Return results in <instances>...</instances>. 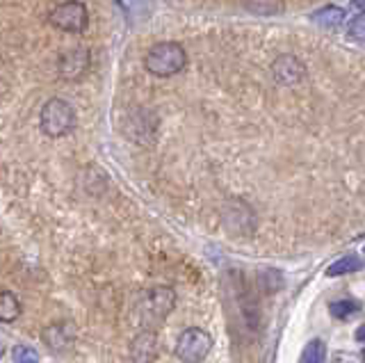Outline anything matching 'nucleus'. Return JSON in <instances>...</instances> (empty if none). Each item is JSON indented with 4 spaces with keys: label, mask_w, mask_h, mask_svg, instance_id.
<instances>
[{
    "label": "nucleus",
    "mask_w": 365,
    "mask_h": 363,
    "mask_svg": "<svg viewBox=\"0 0 365 363\" xmlns=\"http://www.w3.org/2000/svg\"><path fill=\"white\" fill-rule=\"evenodd\" d=\"M363 256H365V247H363Z\"/></svg>",
    "instance_id": "6ab92c4d"
},
{
    "label": "nucleus",
    "mask_w": 365,
    "mask_h": 363,
    "mask_svg": "<svg viewBox=\"0 0 365 363\" xmlns=\"http://www.w3.org/2000/svg\"><path fill=\"white\" fill-rule=\"evenodd\" d=\"M11 357H14L16 363H37L39 361V354L34 352L32 347H26V345H16L11 349Z\"/></svg>",
    "instance_id": "4468645a"
},
{
    "label": "nucleus",
    "mask_w": 365,
    "mask_h": 363,
    "mask_svg": "<svg viewBox=\"0 0 365 363\" xmlns=\"http://www.w3.org/2000/svg\"><path fill=\"white\" fill-rule=\"evenodd\" d=\"M329 311L334 317H338V320H345V317L354 315V313H359L361 311V302L356 300H338V302H331L329 306Z\"/></svg>",
    "instance_id": "ddd939ff"
},
{
    "label": "nucleus",
    "mask_w": 365,
    "mask_h": 363,
    "mask_svg": "<svg viewBox=\"0 0 365 363\" xmlns=\"http://www.w3.org/2000/svg\"><path fill=\"white\" fill-rule=\"evenodd\" d=\"M363 267V260L356 256H345V258H338L334 265L327 267V277H342V275H349V272H359Z\"/></svg>",
    "instance_id": "9d476101"
},
{
    "label": "nucleus",
    "mask_w": 365,
    "mask_h": 363,
    "mask_svg": "<svg viewBox=\"0 0 365 363\" xmlns=\"http://www.w3.org/2000/svg\"><path fill=\"white\" fill-rule=\"evenodd\" d=\"M351 7L356 9V12H359L361 16H365V0H354Z\"/></svg>",
    "instance_id": "dca6fc26"
},
{
    "label": "nucleus",
    "mask_w": 365,
    "mask_h": 363,
    "mask_svg": "<svg viewBox=\"0 0 365 363\" xmlns=\"http://www.w3.org/2000/svg\"><path fill=\"white\" fill-rule=\"evenodd\" d=\"M313 21L319 26H324V28H338L342 21H345V12H342L340 7H324V9H319V12L313 14Z\"/></svg>",
    "instance_id": "9b49d317"
},
{
    "label": "nucleus",
    "mask_w": 365,
    "mask_h": 363,
    "mask_svg": "<svg viewBox=\"0 0 365 363\" xmlns=\"http://www.w3.org/2000/svg\"><path fill=\"white\" fill-rule=\"evenodd\" d=\"M327 361V345L322 340H311L304 352H302V359L299 363H324Z\"/></svg>",
    "instance_id": "f8f14e48"
},
{
    "label": "nucleus",
    "mask_w": 365,
    "mask_h": 363,
    "mask_svg": "<svg viewBox=\"0 0 365 363\" xmlns=\"http://www.w3.org/2000/svg\"><path fill=\"white\" fill-rule=\"evenodd\" d=\"M41 131L48 138H64L76 128V112L73 108L62 98H51L46 101V106L41 108L39 115Z\"/></svg>",
    "instance_id": "f03ea898"
},
{
    "label": "nucleus",
    "mask_w": 365,
    "mask_h": 363,
    "mask_svg": "<svg viewBox=\"0 0 365 363\" xmlns=\"http://www.w3.org/2000/svg\"><path fill=\"white\" fill-rule=\"evenodd\" d=\"M272 76L281 85H297L306 76V66L294 55H281L272 64Z\"/></svg>",
    "instance_id": "423d86ee"
},
{
    "label": "nucleus",
    "mask_w": 365,
    "mask_h": 363,
    "mask_svg": "<svg viewBox=\"0 0 365 363\" xmlns=\"http://www.w3.org/2000/svg\"><path fill=\"white\" fill-rule=\"evenodd\" d=\"M57 69H60V76L64 81H78V78H83L89 69V53L85 48H73V51L62 53Z\"/></svg>",
    "instance_id": "39448f33"
},
{
    "label": "nucleus",
    "mask_w": 365,
    "mask_h": 363,
    "mask_svg": "<svg viewBox=\"0 0 365 363\" xmlns=\"http://www.w3.org/2000/svg\"><path fill=\"white\" fill-rule=\"evenodd\" d=\"M21 315V304L16 300V295H11L9 290H5L0 295V320L3 322H11Z\"/></svg>",
    "instance_id": "1a4fd4ad"
},
{
    "label": "nucleus",
    "mask_w": 365,
    "mask_h": 363,
    "mask_svg": "<svg viewBox=\"0 0 365 363\" xmlns=\"http://www.w3.org/2000/svg\"><path fill=\"white\" fill-rule=\"evenodd\" d=\"M349 35L354 39H359V41H365V16H359V19L351 21V24H349Z\"/></svg>",
    "instance_id": "2eb2a0df"
},
{
    "label": "nucleus",
    "mask_w": 365,
    "mask_h": 363,
    "mask_svg": "<svg viewBox=\"0 0 365 363\" xmlns=\"http://www.w3.org/2000/svg\"><path fill=\"white\" fill-rule=\"evenodd\" d=\"M363 359H365V349H363Z\"/></svg>",
    "instance_id": "a211bd4d"
},
{
    "label": "nucleus",
    "mask_w": 365,
    "mask_h": 363,
    "mask_svg": "<svg viewBox=\"0 0 365 363\" xmlns=\"http://www.w3.org/2000/svg\"><path fill=\"white\" fill-rule=\"evenodd\" d=\"M356 340H359V343H365V324H363V327H359V332H356Z\"/></svg>",
    "instance_id": "f3484780"
},
{
    "label": "nucleus",
    "mask_w": 365,
    "mask_h": 363,
    "mask_svg": "<svg viewBox=\"0 0 365 363\" xmlns=\"http://www.w3.org/2000/svg\"><path fill=\"white\" fill-rule=\"evenodd\" d=\"M144 64L153 76L169 78V76H176L185 69L187 53L178 41H160V44H155V46L148 48Z\"/></svg>",
    "instance_id": "f257e3e1"
},
{
    "label": "nucleus",
    "mask_w": 365,
    "mask_h": 363,
    "mask_svg": "<svg viewBox=\"0 0 365 363\" xmlns=\"http://www.w3.org/2000/svg\"><path fill=\"white\" fill-rule=\"evenodd\" d=\"M247 12L258 16H277L285 9V0H242Z\"/></svg>",
    "instance_id": "6e6552de"
},
{
    "label": "nucleus",
    "mask_w": 365,
    "mask_h": 363,
    "mask_svg": "<svg viewBox=\"0 0 365 363\" xmlns=\"http://www.w3.org/2000/svg\"><path fill=\"white\" fill-rule=\"evenodd\" d=\"M212 347V338L203 332V329H187L178 338L176 354L180 361L185 363H199L208 357V352Z\"/></svg>",
    "instance_id": "20e7f679"
},
{
    "label": "nucleus",
    "mask_w": 365,
    "mask_h": 363,
    "mask_svg": "<svg viewBox=\"0 0 365 363\" xmlns=\"http://www.w3.org/2000/svg\"><path fill=\"white\" fill-rule=\"evenodd\" d=\"M87 21H89L87 7L83 3H78V0H68V3L57 5L51 12V24L57 30L71 32V35L83 32L87 28Z\"/></svg>",
    "instance_id": "7ed1b4c3"
},
{
    "label": "nucleus",
    "mask_w": 365,
    "mask_h": 363,
    "mask_svg": "<svg viewBox=\"0 0 365 363\" xmlns=\"http://www.w3.org/2000/svg\"><path fill=\"white\" fill-rule=\"evenodd\" d=\"M130 354H133L135 363H151L158 357V340H155V334L142 332L140 336L133 340Z\"/></svg>",
    "instance_id": "0eeeda50"
}]
</instances>
